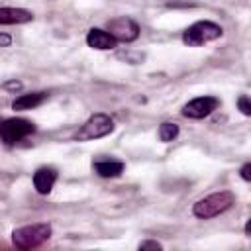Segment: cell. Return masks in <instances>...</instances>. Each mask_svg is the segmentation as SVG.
Here are the masks:
<instances>
[{
	"instance_id": "8fae6325",
	"label": "cell",
	"mask_w": 251,
	"mask_h": 251,
	"mask_svg": "<svg viewBox=\"0 0 251 251\" xmlns=\"http://www.w3.org/2000/svg\"><path fill=\"white\" fill-rule=\"evenodd\" d=\"M92 169L102 178H116L124 173L126 165L122 161H116V159H96L92 163Z\"/></svg>"
},
{
	"instance_id": "5b68a950",
	"label": "cell",
	"mask_w": 251,
	"mask_h": 251,
	"mask_svg": "<svg viewBox=\"0 0 251 251\" xmlns=\"http://www.w3.org/2000/svg\"><path fill=\"white\" fill-rule=\"evenodd\" d=\"M35 131V124L25 118H6L0 120V139L6 145H16Z\"/></svg>"
},
{
	"instance_id": "5bb4252c",
	"label": "cell",
	"mask_w": 251,
	"mask_h": 251,
	"mask_svg": "<svg viewBox=\"0 0 251 251\" xmlns=\"http://www.w3.org/2000/svg\"><path fill=\"white\" fill-rule=\"evenodd\" d=\"M237 106H239V110H241L243 116H251V102H249V96L247 94H241L237 98Z\"/></svg>"
},
{
	"instance_id": "2e32d148",
	"label": "cell",
	"mask_w": 251,
	"mask_h": 251,
	"mask_svg": "<svg viewBox=\"0 0 251 251\" xmlns=\"http://www.w3.org/2000/svg\"><path fill=\"white\" fill-rule=\"evenodd\" d=\"M239 173H241V178H243L245 182H249V180H251V163H245Z\"/></svg>"
},
{
	"instance_id": "277c9868",
	"label": "cell",
	"mask_w": 251,
	"mask_h": 251,
	"mask_svg": "<svg viewBox=\"0 0 251 251\" xmlns=\"http://www.w3.org/2000/svg\"><path fill=\"white\" fill-rule=\"evenodd\" d=\"M114 129H116L114 120H112L108 114L98 112V114H92V116L78 127V131L75 133V139H76V141H92V139H100V137L110 135Z\"/></svg>"
},
{
	"instance_id": "8992f818",
	"label": "cell",
	"mask_w": 251,
	"mask_h": 251,
	"mask_svg": "<svg viewBox=\"0 0 251 251\" xmlns=\"http://www.w3.org/2000/svg\"><path fill=\"white\" fill-rule=\"evenodd\" d=\"M106 31L116 39V41H122V43H131L139 37V24L127 16H120V18H114L106 24Z\"/></svg>"
},
{
	"instance_id": "30bf717a",
	"label": "cell",
	"mask_w": 251,
	"mask_h": 251,
	"mask_svg": "<svg viewBox=\"0 0 251 251\" xmlns=\"http://www.w3.org/2000/svg\"><path fill=\"white\" fill-rule=\"evenodd\" d=\"M86 45L92 47V49H98V51H110V49H114L118 45V41L106 29L92 27L86 33Z\"/></svg>"
},
{
	"instance_id": "7c38bea8",
	"label": "cell",
	"mask_w": 251,
	"mask_h": 251,
	"mask_svg": "<svg viewBox=\"0 0 251 251\" xmlns=\"http://www.w3.org/2000/svg\"><path fill=\"white\" fill-rule=\"evenodd\" d=\"M47 92H29V94H20L14 102H12V110L16 112H27L33 110L37 106H41L47 100Z\"/></svg>"
},
{
	"instance_id": "4fadbf2b",
	"label": "cell",
	"mask_w": 251,
	"mask_h": 251,
	"mask_svg": "<svg viewBox=\"0 0 251 251\" xmlns=\"http://www.w3.org/2000/svg\"><path fill=\"white\" fill-rule=\"evenodd\" d=\"M176 135H178V126H176L175 122H163V124L159 126V139H161L163 143L175 141Z\"/></svg>"
},
{
	"instance_id": "7a4b0ae2",
	"label": "cell",
	"mask_w": 251,
	"mask_h": 251,
	"mask_svg": "<svg viewBox=\"0 0 251 251\" xmlns=\"http://www.w3.org/2000/svg\"><path fill=\"white\" fill-rule=\"evenodd\" d=\"M51 224L47 222H37V224H27L22 227H16L12 231V243L18 249H33L45 243L51 237Z\"/></svg>"
},
{
	"instance_id": "ac0fdd59",
	"label": "cell",
	"mask_w": 251,
	"mask_h": 251,
	"mask_svg": "<svg viewBox=\"0 0 251 251\" xmlns=\"http://www.w3.org/2000/svg\"><path fill=\"white\" fill-rule=\"evenodd\" d=\"M12 43V37L8 33H0V47H10Z\"/></svg>"
},
{
	"instance_id": "3957f363",
	"label": "cell",
	"mask_w": 251,
	"mask_h": 251,
	"mask_svg": "<svg viewBox=\"0 0 251 251\" xmlns=\"http://www.w3.org/2000/svg\"><path fill=\"white\" fill-rule=\"evenodd\" d=\"M222 35H224V29L220 24L210 20H198L182 31V43L188 47H200L204 43L220 39Z\"/></svg>"
},
{
	"instance_id": "52a82bcc",
	"label": "cell",
	"mask_w": 251,
	"mask_h": 251,
	"mask_svg": "<svg viewBox=\"0 0 251 251\" xmlns=\"http://www.w3.org/2000/svg\"><path fill=\"white\" fill-rule=\"evenodd\" d=\"M218 106H220V98L216 96H196L182 106V116L190 120H202L210 116L214 110H218Z\"/></svg>"
},
{
	"instance_id": "6da1fadb",
	"label": "cell",
	"mask_w": 251,
	"mask_h": 251,
	"mask_svg": "<svg viewBox=\"0 0 251 251\" xmlns=\"http://www.w3.org/2000/svg\"><path fill=\"white\" fill-rule=\"evenodd\" d=\"M233 204H235V194L231 190H220V192H212L196 200L192 206V214L200 220H210V218H216L227 212Z\"/></svg>"
},
{
	"instance_id": "9c48e42d",
	"label": "cell",
	"mask_w": 251,
	"mask_h": 251,
	"mask_svg": "<svg viewBox=\"0 0 251 251\" xmlns=\"http://www.w3.org/2000/svg\"><path fill=\"white\" fill-rule=\"evenodd\" d=\"M57 182V171L53 167H39L33 173V188L37 190V194H49L53 190Z\"/></svg>"
},
{
	"instance_id": "e0dca14e",
	"label": "cell",
	"mask_w": 251,
	"mask_h": 251,
	"mask_svg": "<svg viewBox=\"0 0 251 251\" xmlns=\"http://www.w3.org/2000/svg\"><path fill=\"white\" fill-rule=\"evenodd\" d=\"M163 245L159 241H141L139 243V249H161Z\"/></svg>"
},
{
	"instance_id": "9a60e30c",
	"label": "cell",
	"mask_w": 251,
	"mask_h": 251,
	"mask_svg": "<svg viewBox=\"0 0 251 251\" xmlns=\"http://www.w3.org/2000/svg\"><path fill=\"white\" fill-rule=\"evenodd\" d=\"M2 88L4 90H10V92H20L22 88H24V84H22V80H6L4 84H2Z\"/></svg>"
},
{
	"instance_id": "ba28073f",
	"label": "cell",
	"mask_w": 251,
	"mask_h": 251,
	"mask_svg": "<svg viewBox=\"0 0 251 251\" xmlns=\"http://www.w3.org/2000/svg\"><path fill=\"white\" fill-rule=\"evenodd\" d=\"M33 22V12L25 8H14V6H0V25H18Z\"/></svg>"
}]
</instances>
